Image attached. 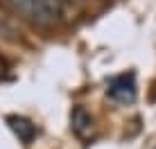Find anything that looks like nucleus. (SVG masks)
<instances>
[{
  "label": "nucleus",
  "mask_w": 156,
  "mask_h": 149,
  "mask_svg": "<svg viewBox=\"0 0 156 149\" xmlns=\"http://www.w3.org/2000/svg\"><path fill=\"white\" fill-rule=\"evenodd\" d=\"M136 95H138V88H136V74L133 72H122L118 77L109 79V84H106V97L118 104H133Z\"/></svg>",
  "instance_id": "obj_1"
},
{
  "label": "nucleus",
  "mask_w": 156,
  "mask_h": 149,
  "mask_svg": "<svg viewBox=\"0 0 156 149\" xmlns=\"http://www.w3.org/2000/svg\"><path fill=\"white\" fill-rule=\"evenodd\" d=\"M70 129L75 131V136L82 138V140H88L95 131V122L93 115L84 109V106H75L70 113Z\"/></svg>",
  "instance_id": "obj_2"
},
{
  "label": "nucleus",
  "mask_w": 156,
  "mask_h": 149,
  "mask_svg": "<svg viewBox=\"0 0 156 149\" xmlns=\"http://www.w3.org/2000/svg\"><path fill=\"white\" fill-rule=\"evenodd\" d=\"M7 124H9V129L16 133V138H18L23 145H30V142L34 140L36 126L32 124L27 118H23V115H7Z\"/></svg>",
  "instance_id": "obj_3"
},
{
  "label": "nucleus",
  "mask_w": 156,
  "mask_h": 149,
  "mask_svg": "<svg viewBox=\"0 0 156 149\" xmlns=\"http://www.w3.org/2000/svg\"><path fill=\"white\" fill-rule=\"evenodd\" d=\"M9 5H12L16 12H20L23 16L36 20V23H45V20H43V14H41V7H39L36 0H9Z\"/></svg>",
  "instance_id": "obj_4"
},
{
  "label": "nucleus",
  "mask_w": 156,
  "mask_h": 149,
  "mask_svg": "<svg viewBox=\"0 0 156 149\" xmlns=\"http://www.w3.org/2000/svg\"><path fill=\"white\" fill-rule=\"evenodd\" d=\"M41 7V14H43V20L45 23H55V20L61 16V9H63V0H36Z\"/></svg>",
  "instance_id": "obj_5"
},
{
  "label": "nucleus",
  "mask_w": 156,
  "mask_h": 149,
  "mask_svg": "<svg viewBox=\"0 0 156 149\" xmlns=\"http://www.w3.org/2000/svg\"><path fill=\"white\" fill-rule=\"evenodd\" d=\"M5 74H7V61H5L2 57H0V81L5 79Z\"/></svg>",
  "instance_id": "obj_6"
}]
</instances>
